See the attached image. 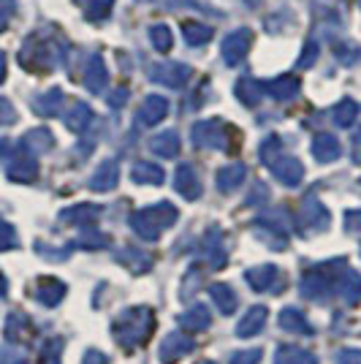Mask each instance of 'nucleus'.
I'll list each match as a JSON object with an SVG mask.
<instances>
[{
	"label": "nucleus",
	"instance_id": "nucleus-1",
	"mask_svg": "<svg viewBox=\"0 0 361 364\" xmlns=\"http://www.w3.org/2000/svg\"><path fill=\"white\" fill-rule=\"evenodd\" d=\"M177 218V213L171 210V207H152V210H144V213H139L134 218L136 223V231L141 234V237H147V240H155L158 234H161V228H166L171 220Z\"/></svg>",
	"mask_w": 361,
	"mask_h": 364
},
{
	"label": "nucleus",
	"instance_id": "nucleus-2",
	"mask_svg": "<svg viewBox=\"0 0 361 364\" xmlns=\"http://www.w3.org/2000/svg\"><path fill=\"white\" fill-rule=\"evenodd\" d=\"M188 350H190V340H188L185 334H171V337L163 343L161 353H163V362H174V359L185 356Z\"/></svg>",
	"mask_w": 361,
	"mask_h": 364
},
{
	"label": "nucleus",
	"instance_id": "nucleus-3",
	"mask_svg": "<svg viewBox=\"0 0 361 364\" xmlns=\"http://www.w3.org/2000/svg\"><path fill=\"white\" fill-rule=\"evenodd\" d=\"M264 321H266V310H264V307H256V310H250V313L239 321L237 334H239V337H250V334L258 332V329L264 326Z\"/></svg>",
	"mask_w": 361,
	"mask_h": 364
},
{
	"label": "nucleus",
	"instance_id": "nucleus-4",
	"mask_svg": "<svg viewBox=\"0 0 361 364\" xmlns=\"http://www.w3.org/2000/svg\"><path fill=\"white\" fill-rule=\"evenodd\" d=\"M274 269L271 267H261V269H253V272H247V280L256 286V289H269L274 286Z\"/></svg>",
	"mask_w": 361,
	"mask_h": 364
},
{
	"label": "nucleus",
	"instance_id": "nucleus-5",
	"mask_svg": "<svg viewBox=\"0 0 361 364\" xmlns=\"http://www.w3.org/2000/svg\"><path fill=\"white\" fill-rule=\"evenodd\" d=\"M212 299L217 302L220 310H226V313H231V310H234V304H237L234 294H231L226 286H215V289H212Z\"/></svg>",
	"mask_w": 361,
	"mask_h": 364
},
{
	"label": "nucleus",
	"instance_id": "nucleus-6",
	"mask_svg": "<svg viewBox=\"0 0 361 364\" xmlns=\"http://www.w3.org/2000/svg\"><path fill=\"white\" fill-rule=\"evenodd\" d=\"M180 191L188 198L198 196V185H196V180H193V171H188V168H182L180 171Z\"/></svg>",
	"mask_w": 361,
	"mask_h": 364
},
{
	"label": "nucleus",
	"instance_id": "nucleus-7",
	"mask_svg": "<svg viewBox=\"0 0 361 364\" xmlns=\"http://www.w3.org/2000/svg\"><path fill=\"white\" fill-rule=\"evenodd\" d=\"M207 321H210V313H207L204 307H196V310H193V313L185 318V326H188V329H201Z\"/></svg>",
	"mask_w": 361,
	"mask_h": 364
},
{
	"label": "nucleus",
	"instance_id": "nucleus-8",
	"mask_svg": "<svg viewBox=\"0 0 361 364\" xmlns=\"http://www.w3.org/2000/svg\"><path fill=\"white\" fill-rule=\"evenodd\" d=\"M316 155H320L323 161H329V158L337 155V144H334L329 136H323L320 141H316Z\"/></svg>",
	"mask_w": 361,
	"mask_h": 364
},
{
	"label": "nucleus",
	"instance_id": "nucleus-9",
	"mask_svg": "<svg viewBox=\"0 0 361 364\" xmlns=\"http://www.w3.org/2000/svg\"><path fill=\"white\" fill-rule=\"evenodd\" d=\"M283 326H291V329H304V332H307V329H310V326H307V323H304V318H301L299 313H296V310H286V313H283Z\"/></svg>",
	"mask_w": 361,
	"mask_h": 364
},
{
	"label": "nucleus",
	"instance_id": "nucleus-10",
	"mask_svg": "<svg viewBox=\"0 0 361 364\" xmlns=\"http://www.w3.org/2000/svg\"><path fill=\"white\" fill-rule=\"evenodd\" d=\"M258 350H247V353H239V356H234L231 359V364H256L258 362Z\"/></svg>",
	"mask_w": 361,
	"mask_h": 364
},
{
	"label": "nucleus",
	"instance_id": "nucleus-11",
	"mask_svg": "<svg viewBox=\"0 0 361 364\" xmlns=\"http://www.w3.org/2000/svg\"><path fill=\"white\" fill-rule=\"evenodd\" d=\"M337 362L340 364H361V353L359 350H343Z\"/></svg>",
	"mask_w": 361,
	"mask_h": 364
},
{
	"label": "nucleus",
	"instance_id": "nucleus-12",
	"mask_svg": "<svg viewBox=\"0 0 361 364\" xmlns=\"http://www.w3.org/2000/svg\"><path fill=\"white\" fill-rule=\"evenodd\" d=\"M87 364H104V356H98V353H90Z\"/></svg>",
	"mask_w": 361,
	"mask_h": 364
}]
</instances>
